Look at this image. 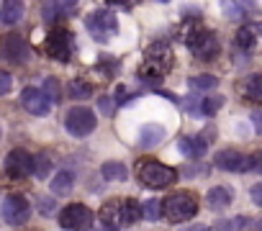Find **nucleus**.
Returning a JSON list of instances; mask_svg holds the SVG:
<instances>
[{
  "label": "nucleus",
  "instance_id": "nucleus-26",
  "mask_svg": "<svg viewBox=\"0 0 262 231\" xmlns=\"http://www.w3.org/2000/svg\"><path fill=\"white\" fill-rule=\"evenodd\" d=\"M52 167H54V165H52V157H49V154H44V152H41V154H36V157H34V175H36L39 180L49 177Z\"/></svg>",
  "mask_w": 262,
  "mask_h": 231
},
{
  "label": "nucleus",
  "instance_id": "nucleus-7",
  "mask_svg": "<svg viewBox=\"0 0 262 231\" xmlns=\"http://www.w3.org/2000/svg\"><path fill=\"white\" fill-rule=\"evenodd\" d=\"M85 26L90 31V36L95 41H108L116 36L118 31V24H116V16L108 11V8H100V11H93L88 18H85Z\"/></svg>",
  "mask_w": 262,
  "mask_h": 231
},
{
  "label": "nucleus",
  "instance_id": "nucleus-4",
  "mask_svg": "<svg viewBox=\"0 0 262 231\" xmlns=\"http://www.w3.org/2000/svg\"><path fill=\"white\" fill-rule=\"evenodd\" d=\"M162 211L170 223H185L198 213V198L193 193H172L162 203Z\"/></svg>",
  "mask_w": 262,
  "mask_h": 231
},
{
  "label": "nucleus",
  "instance_id": "nucleus-25",
  "mask_svg": "<svg viewBox=\"0 0 262 231\" xmlns=\"http://www.w3.org/2000/svg\"><path fill=\"white\" fill-rule=\"evenodd\" d=\"M221 105H224V98H221V95H208V98H201L198 113H201V115H213Z\"/></svg>",
  "mask_w": 262,
  "mask_h": 231
},
{
  "label": "nucleus",
  "instance_id": "nucleus-38",
  "mask_svg": "<svg viewBox=\"0 0 262 231\" xmlns=\"http://www.w3.org/2000/svg\"><path fill=\"white\" fill-rule=\"evenodd\" d=\"M242 8H244V11H257L254 0H242Z\"/></svg>",
  "mask_w": 262,
  "mask_h": 231
},
{
  "label": "nucleus",
  "instance_id": "nucleus-12",
  "mask_svg": "<svg viewBox=\"0 0 262 231\" xmlns=\"http://www.w3.org/2000/svg\"><path fill=\"white\" fill-rule=\"evenodd\" d=\"M21 105L31 113V115H49L52 110V100L41 87H24L21 93Z\"/></svg>",
  "mask_w": 262,
  "mask_h": 231
},
{
  "label": "nucleus",
  "instance_id": "nucleus-10",
  "mask_svg": "<svg viewBox=\"0 0 262 231\" xmlns=\"http://www.w3.org/2000/svg\"><path fill=\"white\" fill-rule=\"evenodd\" d=\"M72 47H75V39L67 29H54L47 36V54L57 62H67L72 57Z\"/></svg>",
  "mask_w": 262,
  "mask_h": 231
},
{
  "label": "nucleus",
  "instance_id": "nucleus-13",
  "mask_svg": "<svg viewBox=\"0 0 262 231\" xmlns=\"http://www.w3.org/2000/svg\"><path fill=\"white\" fill-rule=\"evenodd\" d=\"M216 167L224 172H247V157L236 149H221L216 154Z\"/></svg>",
  "mask_w": 262,
  "mask_h": 231
},
{
  "label": "nucleus",
  "instance_id": "nucleus-28",
  "mask_svg": "<svg viewBox=\"0 0 262 231\" xmlns=\"http://www.w3.org/2000/svg\"><path fill=\"white\" fill-rule=\"evenodd\" d=\"M41 90L49 95V100H52V103H57V100H59V80H57V77H47Z\"/></svg>",
  "mask_w": 262,
  "mask_h": 231
},
{
  "label": "nucleus",
  "instance_id": "nucleus-6",
  "mask_svg": "<svg viewBox=\"0 0 262 231\" xmlns=\"http://www.w3.org/2000/svg\"><path fill=\"white\" fill-rule=\"evenodd\" d=\"M188 49L193 52V57L195 59H201V62H211V59H216L219 57V52H221V41H219V36L213 34V31H208V29H198L188 41Z\"/></svg>",
  "mask_w": 262,
  "mask_h": 231
},
{
  "label": "nucleus",
  "instance_id": "nucleus-31",
  "mask_svg": "<svg viewBox=\"0 0 262 231\" xmlns=\"http://www.w3.org/2000/svg\"><path fill=\"white\" fill-rule=\"evenodd\" d=\"M36 205H39L41 216H52V213L57 211V203H54V198H47V195H41V198L36 200Z\"/></svg>",
  "mask_w": 262,
  "mask_h": 231
},
{
  "label": "nucleus",
  "instance_id": "nucleus-37",
  "mask_svg": "<svg viewBox=\"0 0 262 231\" xmlns=\"http://www.w3.org/2000/svg\"><path fill=\"white\" fill-rule=\"evenodd\" d=\"M252 124H254L257 134L262 136V110H254V113H252Z\"/></svg>",
  "mask_w": 262,
  "mask_h": 231
},
{
  "label": "nucleus",
  "instance_id": "nucleus-9",
  "mask_svg": "<svg viewBox=\"0 0 262 231\" xmlns=\"http://www.w3.org/2000/svg\"><path fill=\"white\" fill-rule=\"evenodd\" d=\"M0 216L8 226H24L31 218V205L24 195H8L0 205Z\"/></svg>",
  "mask_w": 262,
  "mask_h": 231
},
{
  "label": "nucleus",
  "instance_id": "nucleus-2",
  "mask_svg": "<svg viewBox=\"0 0 262 231\" xmlns=\"http://www.w3.org/2000/svg\"><path fill=\"white\" fill-rule=\"evenodd\" d=\"M142 208L134 198H113L100 208V223L108 228H121V226H131L139 221Z\"/></svg>",
  "mask_w": 262,
  "mask_h": 231
},
{
  "label": "nucleus",
  "instance_id": "nucleus-20",
  "mask_svg": "<svg viewBox=\"0 0 262 231\" xmlns=\"http://www.w3.org/2000/svg\"><path fill=\"white\" fill-rule=\"evenodd\" d=\"M24 18V3L21 0H6L3 6H0V21L3 24H18Z\"/></svg>",
  "mask_w": 262,
  "mask_h": 231
},
{
  "label": "nucleus",
  "instance_id": "nucleus-1",
  "mask_svg": "<svg viewBox=\"0 0 262 231\" xmlns=\"http://www.w3.org/2000/svg\"><path fill=\"white\" fill-rule=\"evenodd\" d=\"M172 62H175L172 49H170L165 41H155V44L147 47V52H144V62H142L137 77L144 80V82H157V80H162V77L170 72Z\"/></svg>",
  "mask_w": 262,
  "mask_h": 231
},
{
  "label": "nucleus",
  "instance_id": "nucleus-3",
  "mask_svg": "<svg viewBox=\"0 0 262 231\" xmlns=\"http://www.w3.org/2000/svg\"><path fill=\"white\" fill-rule=\"evenodd\" d=\"M137 175H139V182L147 188H167L178 180V172L157 159H142L137 165Z\"/></svg>",
  "mask_w": 262,
  "mask_h": 231
},
{
  "label": "nucleus",
  "instance_id": "nucleus-14",
  "mask_svg": "<svg viewBox=\"0 0 262 231\" xmlns=\"http://www.w3.org/2000/svg\"><path fill=\"white\" fill-rule=\"evenodd\" d=\"M3 57L8 62H26L29 59V44L18 34H8L3 41Z\"/></svg>",
  "mask_w": 262,
  "mask_h": 231
},
{
  "label": "nucleus",
  "instance_id": "nucleus-30",
  "mask_svg": "<svg viewBox=\"0 0 262 231\" xmlns=\"http://www.w3.org/2000/svg\"><path fill=\"white\" fill-rule=\"evenodd\" d=\"M116 67H118V62H116L113 57H100V59H98V72L103 70V75H108V77L116 75Z\"/></svg>",
  "mask_w": 262,
  "mask_h": 231
},
{
  "label": "nucleus",
  "instance_id": "nucleus-15",
  "mask_svg": "<svg viewBox=\"0 0 262 231\" xmlns=\"http://www.w3.org/2000/svg\"><path fill=\"white\" fill-rule=\"evenodd\" d=\"M259 41H262V24H244V26L236 31V44H239V49H244V52L257 49Z\"/></svg>",
  "mask_w": 262,
  "mask_h": 231
},
{
  "label": "nucleus",
  "instance_id": "nucleus-29",
  "mask_svg": "<svg viewBox=\"0 0 262 231\" xmlns=\"http://www.w3.org/2000/svg\"><path fill=\"white\" fill-rule=\"evenodd\" d=\"M221 8L229 18H242V13H244V8L236 6V0H221Z\"/></svg>",
  "mask_w": 262,
  "mask_h": 231
},
{
  "label": "nucleus",
  "instance_id": "nucleus-35",
  "mask_svg": "<svg viewBox=\"0 0 262 231\" xmlns=\"http://www.w3.org/2000/svg\"><path fill=\"white\" fill-rule=\"evenodd\" d=\"M108 6H116V8H123V11H131L137 6V0H108Z\"/></svg>",
  "mask_w": 262,
  "mask_h": 231
},
{
  "label": "nucleus",
  "instance_id": "nucleus-5",
  "mask_svg": "<svg viewBox=\"0 0 262 231\" xmlns=\"http://www.w3.org/2000/svg\"><path fill=\"white\" fill-rule=\"evenodd\" d=\"M95 126H98L95 113H93L90 108H85V105H75V108H70L67 115H64V129H67V134L75 136V139L90 136V134L95 131Z\"/></svg>",
  "mask_w": 262,
  "mask_h": 231
},
{
  "label": "nucleus",
  "instance_id": "nucleus-22",
  "mask_svg": "<svg viewBox=\"0 0 262 231\" xmlns=\"http://www.w3.org/2000/svg\"><path fill=\"white\" fill-rule=\"evenodd\" d=\"M188 85H190L193 93H211L213 87H219V77H213V75H195V77L188 80Z\"/></svg>",
  "mask_w": 262,
  "mask_h": 231
},
{
  "label": "nucleus",
  "instance_id": "nucleus-21",
  "mask_svg": "<svg viewBox=\"0 0 262 231\" xmlns=\"http://www.w3.org/2000/svg\"><path fill=\"white\" fill-rule=\"evenodd\" d=\"M75 188V172L72 170H59L52 177V193L54 195H67Z\"/></svg>",
  "mask_w": 262,
  "mask_h": 231
},
{
  "label": "nucleus",
  "instance_id": "nucleus-40",
  "mask_svg": "<svg viewBox=\"0 0 262 231\" xmlns=\"http://www.w3.org/2000/svg\"><path fill=\"white\" fill-rule=\"evenodd\" d=\"M259 231H262V221H259Z\"/></svg>",
  "mask_w": 262,
  "mask_h": 231
},
{
  "label": "nucleus",
  "instance_id": "nucleus-24",
  "mask_svg": "<svg viewBox=\"0 0 262 231\" xmlns=\"http://www.w3.org/2000/svg\"><path fill=\"white\" fill-rule=\"evenodd\" d=\"M67 93H70L72 100H88L93 95V85L85 82V80H75V82H70V90Z\"/></svg>",
  "mask_w": 262,
  "mask_h": 231
},
{
  "label": "nucleus",
  "instance_id": "nucleus-39",
  "mask_svg": "<svg viewBox=\"0 0 262 231\" xmlns=\"http://www.w3.org/2000/svg\"><path fill=\"white\" fill-rule=\"evenodd\" d=\"M183 231H208L203 223H195V226H188V228H183Z\"/></svg>",
  "mask_w": 262,
  "mask_h": 231
},
{
  "label": "nucleus",
  "instance_id": "nucleus-19",
  "mask_svg": "<svg viewBox=\"0 0 262 231\" xmlns=\"http://www.w3.org/2000/svg\"><path fill=\"white\" fill-rule=\"evenodd\" d=\"M242 95L252 103H262V72L257 75H249L244 82H242Z\"/></svg>",
  "mask_w": 262,
  "mask_h": 231
},
{
  "label": "nucleus",
  "instance_id": "nucleus-16",
  "mask_svg": "<svg viewBox=\"0 0 262 231\" xmlns=\"http://www.w3.org/2000/svg\"><path fill=\"white\" fill-rule=\"evenodd\" d=\"M178 149L188 159H201L208 152V144L203 142V136H180L178 139Z\"/></svg>",
  "mask_w": 262,
  "mask_h": 231
},
{
  "label": "nucleus",
  "instance_id": "nucleus-18",
  "mask_svg": "<svg viewBox=\"0 0 262 231\" xmlns=\"http://www.w3.org/2000/svg\"><path fill=\"white\" fill-rule=\"evenodd\" d=\"M162 139H165V126L147 124V126H142V131H139V147H144V149L157 147Z\"/></svg>",
  "mask_w": 262,
  "mask_h": 231
},
{
  "label": "nucleus",
  "instance_id": "nucleus-34",
  "mask_svg": "<svg viewBox=\"0 0 262 231\" xmlns=\"http://www.w3.org/2000/svg\"><path fill=\"white\" fill-rule=\"evenodd\" d=\"M113 100L108 98V95H100V100H98V110L103 113V115H113Z\"/></svg>",
  "mask_w": 262,
  "mask_h": 231
},
{
  "label": "nucleus",
  "instance_id": "nucleus-11",
  "mask_svg": "<svg viewBox=\"0 0 262 231\" xmlns=\"http://www.w3.org/2000/svg\"><path fill=\"white\" fill-rule=\"evenodd\" d=\"M6 172L16 180H24V177L34 175V154H29L26 149H13L6 157Z\"/></svg>",
  "mask_w": 262,
  "mask_h": 231
},
{
  "label": "nucleus",
  "instance_id": "nucleus-8",
  "mask_svg": "<svg viewBox=\"0 0 262 231\" xmlns=\"http://www.w3.org/2000/svg\"><path fill=\"white\" fill-rule=\"evenodd\" d=\"M59 226L64 231H88L93 226V211L82 203H70L59 211Z\"/></svg>",
  "mask_w": 262,
  "mask_h": 231
},
{
  "label": "nucleus",
  "instance_id": "nucleus-17",
  "mask_svg": "<svg viewBox=\"0 0 262 231\" xmlns=\"http://www.w3.org/2000/svg\"><path fill=\"white\" fill-rule=\"evenodd\" d=\"M231 200H234V193H231L229 185H216V188H211L208 195H206V203H208L211 211H224Z\"/></svg>",
  "mask_w": 262,
  "mask_h": 231
},
{
  "label": "nucleus",
  "instance_id": "nucleus-27",
  "mask_svg": "<svg viewBox=\"0 0 262 231\" xmlns=\"http://www.w3.org/2000/svg\"><path fill=\"white\" fill-rule=\"evenodd\" d=\"M160 208H162V203H160L157 198H149V200L142 205V213H144V218L157 221V218H160Z\"/></svg>",
  "mask_w": 262,
  "mask_h": 231
},
{
  "label": "nucleus",
  "instance_id": "nucleus-23",
  "mask_svg": "<svg viewBox=\"0 0 262 231\" xmlns=\"http://www.w3.org/2000/svg\"><path fill=\"white\" fill-rule=\"evenodd\" d=\"M100 175H103L105 180H111V182H123V180L128 177V172H126V167H123L121 162H105V165L100 167Z\"/></svg>",
  "mask_w": 262,
  "mask_h": 231
},
{
  "label": "nucleus",
  "instance_id": "nucleus-33",
  "mask_svg": "<svg viewBox=\"0 0 262 231\" xmlns=\"http://www.w3.org/2000/svg\"><path fill=\"white\" fill-rule=\"evenodd\" d=\"M11 87H13V77H11V72L0 70V98L8 95V93H11Z\"/></svg>",
  "mask_w": 262,
  "mask_h": 231
},
{
  "label": "nucleus",
  "instance_id": "nucleus-32",
  "mask_svg": "<svg viewBox=\"0 0 262 231\" xmlns=\"http://www.w3.org/2000/svg\"><path fill=\"white\" fill-rule=\"evenodd\" d=\"M247 172H259L262 175V152H254L247 157Z\"/></svg>",
  "mask_w": 262,
  "mask_h": 231
},
{
  "label": "nucleus",
  "instance_id": "nucleus-36",
  "mask_svg": "<svg viewBox=\"0 0 262 231\" xmlns=\"http://www.w3.org/2000/svg\"><path fill=\"white\" fill-rule=\"evenodd\" d=\"M249 195H252V200H254L257 205H262V182H257V185H252V190H249Z\"/></svg>",
  "mask_w": 262,
  "mask_h": 231
}]
</instances>
